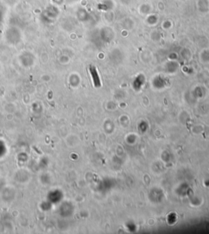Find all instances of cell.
I'll use <instances>...</instances> for the list:
<instances>
[{
    "instance_id": "6da1fadb",
    "label": "cell",
    "mask_w": 209,
    "mask_h": 234,
    "mask_svg": "<svg viewBox=\"0 0 209 234\" xmlns=\"http://www.w3.org/2000/svg\"><path fill=\"white\" fill-rule=\"evenodd\" d=\"M91 73H92V76L93 81H94V84H95L96 87H100V79L98 77L97 72H96V70L94 66H91L90 68Z\"/></svg>"
}]
</instances>
